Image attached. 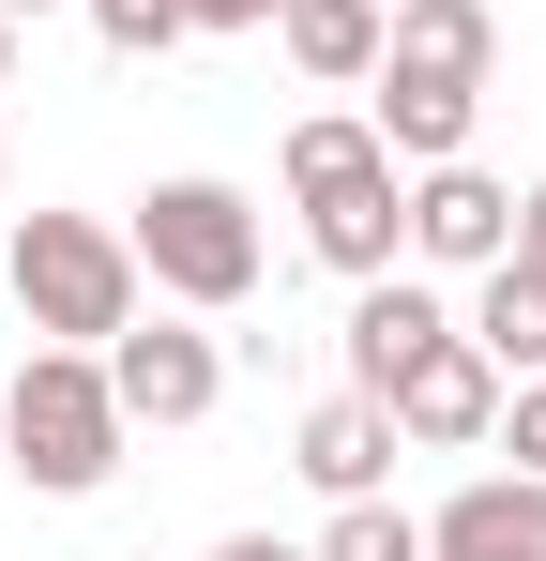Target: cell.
Instances as JSON below:
<instances>
[{
    "label": "cell",
    "mask_w": 546,
    "mask_h": 561,
    "mask_svg": "<svg viewBox=\"0 0 546 561\" xmlns=\"http://www.w3.org/2000/svg\"><path fill=\"white\" fill-rule=\"evenodd\" d=\"M288 197H304V243L350 288L410 259V183H395L379 122H288Z\"/></svg>",
    "instance_id": "1"
},
{
    "label": "cell",
    "mask_w": 546,
    "mask_h": 561,
    "mask_svg": "<svg viewBox=\"0 0 546 561\" xmlns=\"http://www.w3.org/2000/svg\"><path fill=\"white\" fill-rule=\"evenodd\" d=\"M0 440H15V485L46 501H91L122 470V394H106V350H31L15 394H0Z\"/></svg>",
    "instance_id": "2"
},
{
    "label": "cell",
    "mask_w": 546,
    "mask_h": 561,
    "mask_svg": "<svg viewBox=\"0 0 546 561\" xmlns=\"http://www.w3.org/2000/svg\"><path fill=\"white\" fill-rule=\"evenodd\" d=\"M137 243L122 228H91V213H15V304H31V334H61V350H106L122 319H137Z\"/></svg>",
    "instance_id": "3"
},
{
    "label": "cell",
    "mask_w": 546,
    "mask_h": 561,
    "mask_svg": "<svg viewBox=\"0 0 546 561\" xmlns=\"http://www.w3.org/2000/svg\"><path fill=\"white\" fill-rule=\"evenodd\" d=\"M122 243H137V274L168 288V304H197V319H228V304L259 288V259H273L259 213H243V183H152Z\"/></svg>",
    "instance_id": "4"
},
{
    "label": "cell",
    "mask_w": 546,
    "mask_h": 561,
    "mask_svg": "<svg viewBox=\"0 0 546 561\" xmlns=\"http://www.w3.org/2000/svg\"><path fill=\"white\" fill-rule=\"evenodd\" d=\"M106 394H122V425H197L228 394V350L197 319H122L106 334Z\"/></svg>",
    "instance_id": "5"
},
{
    "label": "cell",
    "mask_w": 546,
    "mask_h": 561,
    "mask_svg": "<svg viewBox=\"0 0 546 561\" xmlns=\"http://www.w3.org/2000/svg\"><path fill=\"white\" fill-rule=\"evenodd\" d=\"M410 259H441V274H486V259H516V197L486 183L470 152H455V168H410Z\"/></svg>",
    "instance_id": "6"
},
{
    "label": "cell",
    "mask_w": 546,
    "mask_h": 561,
    "mask_svg": "<svg viewBox=\"0 0 546 561\" xmlns=\"http://www.w3.org/2000/svg\"><path fill=\"white\" fill-rule=\"evenodd\" d=\"M395 440H501V365H486V350H470V334H441V350H425V365L395 379Z\"/></svg>",
    "instance_id": "7"
},
{
    "label": "cell",
    "mask_w": 546,
    "mask_h": 561,
    "mask_svg": "<svg viewBox=\"0 0 546 561\" xmlns=\"http://www.w3.org/2000/svg\"><path fill=\"white\" fill-rule=\"evenodd\" d=\"M455 319H441V288H410V274H364V304H350V394H379L395 410V379L441 350Z\"/></svg>",
    "instance_id": "8"
},
{
    "label": "cell",
    "mask_w": 546,
    "mask_h": 561,
    "mask_svg": "<svg viewBox=\"0 0 546 561\" xmlns=\"http://www.w3.org/2000/svg\"><path fill=\"white\" fill-rule=\"evenodd\" d=\"M425 561H546V485L532 470H486L425 516Z\"/></svg>",
    "instance_id": "9"
},
{
    "label": "cell",
    "mask_w": 546,
    "mask_h": 561,
    "mask_svg": "<svg viewBox=\"0 0 546 561\" xmlns=\"http://www.w3.org/2000/svg\"><path fill=\"white\" fill-rule=\"evenodd\" d=\"M288 470H304L319 501H364V485L395 470V410H379V394H319L304 440H288Z\"/></svg>",
    "instance_id": "10"
},
{
    "label": "cell",
    "mask_w": 546,
    "mask_h": 561,
    "mask_svg": "<svg viewBox=\"0 0 546 561\" xmlns=\"http://www.w3.org/2000/svg\"><path fill=\"white\" fill-rule=\"evenodd\" d=\"M486 0H395V31H379V77H441V92H486Z\"/></svg>",
    "instance_id": "11"
},
{
    "label": "cell",
    "mask_w": 546,
    "mask_h": 561,
    "mask_svg": "<svg viewBox=\"0 0 546 561\" xmlns=\"http://www.w3.org/2000/svg\"><path fill=\"white\" fill-rule=\"evenodd\" d=\"M379 31H395V0H288V15H273V46H288L319 92H364V77H379Z\"/></svg>",
    "instance_id": "12"
},
{
    "label": "cell",
    "mask_w": 546,
    "mask_h": 561,
    "mask_svg": "<svg viewBox=\"0 0 546 561\" xmlns=\"http://www.w3.org/2000/svg\"><path fill=\"white\" fill-rule=\"evenodd\" d=\"M364 122H379L395 168H455L470 152V92H441V77H364Z\"/></svg>",
    "instance_id": "13"
},
{
    "label": "cell",
    "mask_w": 546,
    "mask_h": 561,
    "mask_svg": "<svg viewBox=\"0 0 546 561\" xmlns=\"http://www.w3.org/2000/svg\"><path fill=\"white\" fill-rule=\"evenodd\" d=\"M455 334H470L501 379H546V274H532V259H486V288H470Z\"/></svg>",
    "instance_id": "14"
},
{
    "label": "cell",
    "mask_w": 546,
    "mask_h": 561,
    "mask_svg": "<svg viewBox=\"0 0 546 561\" xmlns=\"http://www.w3.org/2000/svg\"><path fill=\"white\" fill-rule=\"evenodd\" d=\"M319 561H425V516H395V501L364 485V501H334V531H319Z\"/></svg>",
    "instance_id": "15"
},
{
    "label": "cell",
    "mask_w": 546,
    "mask_h": 561,
    "mask_svg": "<svg viewBox=\"0 0 546 561\" xmlns=\"http://www.w3.org/2000/svg\"><path fill=\"white\" fill-rule=\"evenodd\" d=\"M91 31H106V46H122V61H168L182 31H197V15H182V0H77Z\"/></svg>",
    "instance_id": "16"
},
{
    "label": "cell",
    "mask_w": 546,
    "mask_h": 561,
    "mask_svg": "<svg viewBox=\"0 0 546 561\" xmlns=\"http://www.w3.org/2000/svg\"><path fill=\"white\" fill-rule=\"evenodd\" d=\"M501 440H516V470L546 485V379H516V394H501Z\"/></svg>",
    "instance_id": "17"
},
{
    "label": "cell",
    "mask_w": 546,
    "mask_h": 561,
    "mask_svg": "<svg viewBox=\"0 0 546 561\" xmlns=\"http://www.w3.org/2000/svg\"><path fill=\"white\" fill-rule=\"evenodd\" d=\"M182 15H197V31H273L288 0H182Z\"/></svg>",
    "instance_id": "18"
},
{
    "label": "cell",
    "mask_w": 546,
    "mask_h": 561,
    "mask_svg": "<svg viewBox=\"0 0 546 561\" xmlns=\"http://www.w3.org/2000/svg\"><path fill=\"white\" fill-rule=\"evenodd\" d=\"M516 259H532V274H546V183L516 197Z\"/></svg>",
    "instance_id": "19"
},
{
    "label": "cell",
    "mask_w": 546,
    "mask_h": 561,
    "mask_svg": "<svg viewBox=\"0 0 546 561\" xmlns=\"http://www.w3.org/2000/svg\"><path fill=\"white\" fill-rule=\"evenodd\" d=\"M213 561H319V547H273V531H228Z\"/></svg>",
    "instance_id": "20"
},
{
    "label": "cell",
    "mask_w": 546,
    "mask_h": 561,
    "mask_svg": "<svg viewBox=\"0 0 546 561\" xmlns=\"http://www.w3.org/2000/svg\"><path fill=\"white\" fill-rule=\"evenodd\" d=\"M0 92H15V15H0Z\"/></svg>",
    "instance_id": "21"
},
{
    "label": "cell",
    "mask_w": 546,
    "mask_h": 561,
    "mask_svg": "<svg viewBox=\"0 0 546 561\" xmlns=\"http://www.w3.org/2000/svg\"><path fill=\"white\" fill-rule=\"evenodd\" d=\"M0 15H61V0H0Z\"/></svg>",
    "instance_id": "22"
}]
</instances>
